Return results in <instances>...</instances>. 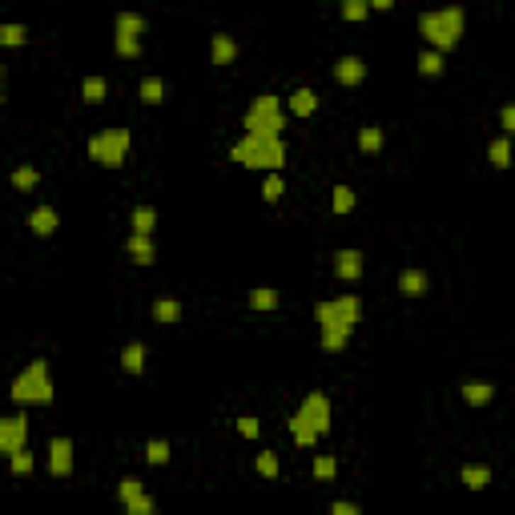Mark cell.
Segmentation results:
<instances>
[{
	"label": "cell",
	"mask_w": 515,
	"mask_h": 515,
	"mask_svg": "<svg viewBox=\"0 0 515 515\" xmlns=\"http://www.w3.org/2000/svg\"><path fill=\"white\" fill-rule=\"evenodd\" d=\"M463 402H471V407H487L491 399H495V387L491 383H483V378H471V383H463Z\"/></svg>",
	"instance_id": "9a60e30c"
},
{
	"label": "cell",
	"mask_w": 515,
	"mask_h": 515,
	"mask_svg": "<svg viewBox=\"0 0 515 515\" xmlns=\"http://www.w3.org/2000/svg\"><path fill=\"white\" fill-rule=\"evenodd\" d=\"M315 109H318L315 89H294V93H290V113L294 117H310Z\"/></svg>",
	"instance_id": "e0dca14e"
},
{
	"label": "cell",
	"mask_w": 515,
	"mask_h": 515,
	"mask_svg": "<svg viewBox=\"0 0 515 515\" xmlns=\"http://www.w3.org/2000/svg\"><path fill=\"white\" fill-rule=\"evenodd\" d=\"M330 515H363V511H358V503L339 499V503H330Z\"/></svg>",
	"instance_id": "7bdbcfd3"
},
{
	"label": "cell",
	"mask_w": 515,
	"mask_h": 515,
	"mask_svg": "<svg viewBox=\"0 0 515 515\" xmlns=\"http://www.w3.org/2000/svg\"><path fill=\"white\" fill-rule=\"evenodd\" d=\"M315 318L322 327V351H342L351 342L354 327L363 322V302H358V294H339L330 302H318Z\"/></svg>",
	"instance_id": "6da1fadb"
},
{
	"label": "cell",
	"mask_w": 515,
	"mask_h": 515,
	"mask_svg": "<svg viewBox=\"0 0 515 515\" xmlns=\"http://www.w3.org/2000/svg\"><path fill=\"white\" fill-rule=\"evenodd\" d=\"M399 290L407 294V298H423V294H427V274L415 270V266H411V270H402V274H399Z\"/></svg>",
	"instance_id": "2e32d148"
},
{
	"label": "cell",
	"mask_w": 515,
	"mask_h": 515,
	"mask_svg": "<svg viewBox=\"0 0 515 515\" xmlns=\"http://www.w3.org/2000/svg\"><path fill=\"white\" fill-rule=\"evenodd\" d=\"M242 129L254 133V137H282V129H286V109H282V101H278L274 93L254 97L246 117H242Z\"/></svg>",
	"instance_id": "8992f818"
},
{
	"label": "cell",
	"mask_w": 515,
	"mask_h": 515,
	"mask_svg": "<svg viewBox=\"0 0 515 515\" xmlns=\"http://www.w3.org/2000/svg\"><path fill=\"white\" fill-rule=\"evenodd\" d=\"M419 73L423 77H439L443 73V52H435V49L419 52Z\"/></svg>",
	"instance_id": "f1b7e54d"
},
{
	"label": "cell",
	"mask_w": 515,
	"mask_h": 515,
	"mask_svg": "<svg viewBox=\"0 0 515 515\" xmlns=\"http://www.w3.org/2000/svg\"><path fill=\"white\" fill-rule=\"evenodd\" d=\"M459 479H463L471 491H483L491 483V471L487 467H479V463H463V471H459Z\"/></svg>",
	"instance_id": "44dd1931"
},
{
	"label": "cell",
	"mask_w": 515,
	"mask_h": 515,
	"mask_svg": "<svg viewBox=\"0 0 515 515\" xmlns=\"http://www.w3.org/2000/svg\"><path fill=\"white\" fill-rule=\"evenodd\" d=\"M339 475V459L334 455H318L315 459V479H334Z\"/></svg>",
	"instance_id": "d590c367"
},
{
	"label": "cell",
	"mask_w": 515,
	"mask_h": 515,
	"mask_svg": "<svg viewBox=\"0 0 515 515\" xmlns=\"http://www.w3.org/2000/svg\"><path fill=\"white\" fill-rule=\"evenodd\" d=\"M153 318H157L162 327H174L177 318H181V302L177 298H157L153 302Z\"/></svg>",
	"instance_id": "d6986e66"
},
{
	"label": "cell",
	"mask_w": 515,
	"mask_h": 515,
	"mask_svg": "<svg viewBox=\"0 0 515 515\" xmlns=\"http://www.w3.org/2000/svg\"><path fill=\"white\" fill-rule=\"evenodd\" d=\"M234 57H238V40L226 37V33H214V40H210V61L214 64H234Z\"/></svg>",
	"instance_id": "4fadbf2b"
},
{
	"label": "cell",
	"mask_w": 515,
	"mask_h": 515,
	"mask_svg": "<svg viewBox=\"0 0 515 515\" xmlns=\"http://www.w3.org/2000/svg\"><path fill=\"white\" fill-rule=\"evenodd\" d=\"M334 274H339L342 282H358V278H363V254L358 250H339L334 254Z\"/></svg>",
	"instance_id": "8fae6325"
},
{
	"label": "cell",
	"mask_w": 515,
	"mask_h": 515,
	"mask_svg": "<svg viewBox=\"0 0 515 515\" xmlns=\"http://www.w3.org/2000/svg\"><path fill=\"white\" fill-rule=\"evenodd\" d=\"M125 254H129V262H137V266H149L153 258H157L153 238H145V234H129V238H125Z\"/></svg>",
	"instance_id": "7c38bea8"
},
{
	"label": "cell",
	"mask_w": 515,
	"mask_h": 515,
	"mask_svg": "<svg viewBox=\"0 0 515 515\" xmlns=\"http://www.w3.org/2000/svg\"><path fill=\"white\" fill-rule=\"evenodd\" d=\"M334 81H339V85H358V81H366V61L363 57H339V61H334Z\"/></svg>",
	"instance_id": "30bf717a"
},
{
	"label": "cell",
	"mask_w": 515,
	"mask_h": 515,
	"mask_svg": "<svg viewBox=\"0 0 515 515\" xmlns=\"http://www.w3.org/2000/svg\"><path fill=\"white\" fill-rule=\"evenodd\" d=\"M117 33H125V37H141V33H145V16L117 13Z\"/></svg>",
	"instance_id": "484cf974"
},
{
	"label": "cell",
	"mask_w": 515,
	"mask_h": 515,
	"mask_svg": "<svg viewBox=\"0 0 515 515\" xmlns=\"http://www.w3.org/2000/svg\"><path fill=\"white\" fill-rule=\"evenodd\" d=\"M282 193H286V181H282V174H270V177H266V186H262V198L274 205Z\"/></svg>",
	"instance_id": "e575fe53"
},
{
	"label": "cell",
	"mask_w": 515,
	"mask_h": 515,
	"mask_svg": "<svg viewBox=\"0 0 515 515\" xmlns=\"http://www.w3.org/2000/svg\"><path fill=\"white\" fill-rule=\"evenodd\" d=\"M141 101H145V105H162L165 101V81L162 77H145V81H141Z\"/></svg>",
	"instance_id": "d4e9b609"
},
{
	"label": "cell",
	"mask_w": 515,
	"mask_h": 515,
	"mask_svg": "<svg viewBox=\"0 0 515 515\" xmlns=\"http://www.w3.org/2000/svg\"><path fill=\"white\" fill-rule=\"evenodd\" d=\"M499 125L507 129V137H515V105H503L499 109Z\"/></svg>",
	"instance_id": "b9f144b4"
},
{
	"label": "cell",
	"mask_w": 515,
	"mask_h": 515,
	"mask_svg": "<svg viewBox=\"0 0 515 515\" xmlns=\"http://www.w3.org/2000/svg\"><path fill=\"white\" fill-rule=\"evenodd\" d=\"M113 49L121 61H137L141 57V37H125V33H117L113 37Z\"/></svg>",
	"instance_id": "603a6c76"
},
{
	"label": "cell",
	"mask_w": 515,
	"mask_h": 515,
	"mask_svg": "<svg viewBox=\"0 0 515 515\" xmlns=\"http://www.w3.org/2000/svg\"><path fill=\"white\" fill-rule=\"evenodd\" d=\"M57 222H61V217H57V210H52V205H37V210L28 214V230H33L37 238H49L52 230H57Z\"/></svg>",
	"instance_id": "5bb4252c"
},
{
	"label": "cell",
	"mask_w": 515,
	"mask_h": 515,
	"mask_svg": "<svg viewBox=\"0 0 515 515\" xmlns=\"http://www.w3.org/2000/svg\"><path fill=\"white\" fill-rule=\"evenodd\" d=\"M230 157L238 165H246V169H270V174H278L286 165V145H282V137H254V133H246L242 141H234Z\"/></svg>",
	"instance_id": "277c9868"
},
{
	"label": "cell",
	"mask_w": 515,
	"mask_h": 515,
	"mask_svg": "<svg viewBox=\"0 0 515 515\" xmlns=\"http://www.w3.org/2000/svg\"><path fill=\"white\" fill-rule=\"evenodd\" d=\"M258 475H266V479L278 475V455L274 451H258Z\"/></svg>",
	"instance_id": "8d00e7d4"
},
{
	"label": "cell",
	"mask_w": 515,
	"mask_h": 515,
	"mask_svg": "<svg viewBox=\"0 0 515 515\" xmlns=\"http://www.w3.org/2000/svg\"><path fill=\"white\" fill-rule=\"evenodd\" d=\"M37 181H40V174L33 169V165H21V169H13V186L16 189H25V193H28V189H37Z\"/></svg>",
	"instance_id": "4dcf8cb0"
},
{
	"label": "cell",
	"mask_w": 515,
	"mask_h": 515,
	"mask_svg": "<svg viewBox=\"0 0 515 515\" xmlns=\"http://www.w3.org/2000/svg\"><path fill=\"white\" fill-rule=\"evenodd\" d=\"M129 129H101V133H93L89 137V157L97 165H105V169H117V165L125 162L129 153Z\"/></svg>",
	"instance_id": "52a82bcc"
},
{
	"label": "cell",
	"mask_w": 515,
	"mask_h": 515,
	"mask_svg": "<svg viewBox=\"0 0 515 515\" xmlns=\"http://www.w3.org/2000/svg\"><path fill=\"white\" fill-rule=\"evenodd\" d=\"M358 149H363V153H378V149H383V129H378V125L358 129Z\"/></svg>",
	"instance_id": "83f0119b"
},
{
	"label": "cell",
	"mask_w": 515,
	"mask_h": 515,
	"mask_svg": "<svg viewBox=\"0 0 515 515\" xmlns=\"http://www.w3.org/2000/svg\"><path fill=\"white\" fill-rule=\"evenodd\" d=\"M9 463H13V475H28V471H33V451L9 455Z\"/></svg>",
	"instance_id": "74e56055"
},
{
	"label": "cell",
	"mask_w": 515,
	"mask_h": 515,
	"mask_svg": "<svg viewBox=\"0 0 515 515\" xmlns=\"http://www.w3.org/2000/svg\"><path fill=\"white\" fill-rule=\"evenodd\" d=\"M141 491H145V487H141V479L129 475V479H121V483H117V499H129V495H141Z\"/></svg>",
	"instance_id": "ab89813d"
},
{
	"label": "cell",
	"mask_w": 515,
	"mask_h": 515,
	"mask_svg": "<svg viewBox=\"0 0 515 515\" xmlns=\"http://www.w3.org/2000/svg\"><path fill=\"white\" fill-rule=\"evenodd\" d=\"M145 459H149L153 467L169 463V443H165V439H149V447H145Z\"/></svg>",
	"instance_id": "d6a6232c"
},
{
	"label": "cell",
	"mask_w": 515,
	"mask_h": 515,
	"mask_svg": "<svg viewBox=\"0 0 515 515\" xmlns=\"http://www.w3.org/2000/svg\"><path fill=\"white\" fill-rule=\"evenodd\" d=\"M366 13H370L366 0H346V4H342V16H346V21H363Z\"/></svg>",
	"instance_id": "f35d334b"
},
{
	"label": "cell",
	"mask_w": 515,
	"mask_h": 515,
	"mask_svg": "<svg viewBox=\"0 0 515 515\" xmlns=\"http://www.w3.org/2000/svg\"><path fill=\"white\" fill-rule=\"evenodd\" d=\"M81 93H85L89 105H101V101H105V93H109V85H105V77H85Z\"/></svg>",
	"instance_id": "4316f807"
},
{
	"label": "cell",
	"mask_w": 515,
	"mask_h": 515,
	"mask_svg": "<svg viewBox=\"0 0 515 515\" xmlns=\"http://www.w3.org/2000/svg\"><path fill=\"white\" fill-rule=\"evenodd\" d=\"M121 507H125V515H153L157 511V503H153V495H129V499H121Z\"/></svg>",
	"instance_id": "cb8c5ba5"
},
{
	"label": "cell",
	"mask_w": 515,
	"mask_h": 515,
	"mask_svg": "<svg viewBox=\"0 0 515 515\" xmlns=\"http://www.w3.org/2000/svg\"><path fill=\"white\" fill-rule=\"evenodd\" d=\"M9 395H13V402H21V407H49V402H52L49 363H45V358H33V363L13 378Z\"/></svg>",
	"instance_id": "5b68a950"
},
{
	"label": "cell",
	"mask_w": 515,
	"mask_h": 515,
	"mask_svg": "<svg viewBox=\"0 0 515 515\" xmlns=\"http://www.w3.org/2000/svg\"><path fill=\"white\" fill-rule=\"evenodd\" d=\"M129 226H133V234H145V238H153L157 210H153V205H137V210H133V217H129Z\"/></svg>",
	"instance_id": "ac0fdd59"
},
{
	"label": "cell",
	"mask_w": 515,
	"mask_h": 515,
	"mask_svg": "<svg viewBox=\"0 0 515 515\" xmlns=\"http://www.w3.org/2000/svg\"><path fill=\"white\" fill-rule=\"evenodd\" d=\"M121 366H125L129 375H141L145 370V346L141 342H129L125 351H121Z\"/></svg>",
	"instance_id": "7402d4cb"
},
{
	"label": "cell",
	"mask_w": 515,
	"mask_h": 515,
	"mask_svg": "<svg viewBox=\"0 0 515 515\" xmlns=\"http://www.w3.org/2000/svg\"><path fill=\"white\" fill-rule=\"evenodd\" d=\"M238 431L246 435V439H258V431H262V427H258V419H254V415H242L238 419Z\"/></svg>",
	"instance_id": "60d3db41"
},
{
	"label": "cell",
	"mask_w": 515,
	"mask_h": 515,
	"mask_svg": "<svg viewBox=\"0 0 515 515\" xmlns=\"http://www.w3.org/2000/svg\"><path fill=\"white\" fill-rule=\"evenodd\" d=\"M28 33L25 25H0V45H9V49H16V45H25Z\"/></svg>",
	"instance_id": "1f68e13d"
},
{
	"label": "cell",
	"mask_w": 515,
	"mask_h": 515,
	"mask_svg": "<svg viewBox=\"0 0 515 515\" xmlns=\"http://www.w3.org/2000/svg\"><path fill=\"white\" fill-rule=\"evenodd\" d=\"M351 210H354V189L334 186V214H351Z\"/></svg>",
	"instance_id": "836d02e7"
},
{
	"label": "cell",
	"mask_w": 515,
	"mask_h": 515,
	"mask_svg": "<svg viewBox=\"0 0 515 515\" xmlns=\"http://www.w3.org/2000/svg\"><path fill=\"white\" fill-rule=\"evenodd\" d=\"M487 157H491V165H495V169H507V165H511V137H507V133H503V137H495L487 145Z\"/></svg>",
	"instance_id": "ffe728a7"
},
{
	"label": "cell",
	"mask_w": 515,
	"mask_h": 515,
	"mask_svg": "<svg viewBox=\"0 0 515 515\" xmlns=\"http://www.w3.org/2000/svg\"><path fill=\"white\" fill-rule=\"evenodd\" d=\"M250 306H254V310H274V306H278V290H270V286L250 290Z\"/></svg>",
	"instance_id": "f546056e"
},
{
	"label": "cell",
	"mask_w": 515,
	"mask_h": 515,
	"mask_svg": "<svg viewBox=\"0 0 515 515\" xmlns=\"http://www.w3.org/2000/svg\"><path fill=\"white\" fill-rule=\"evenodd\" d=\"M49 475L52 479H69L73 475V439H49Z\"/></svg>",
	"instance_id": "9c48e42d"
},
{
	"label": "cell",
	"mask_w": 515,
	"mask_h": 515,
	"mask_svg": "<svg viewBox=\"0 0 515 515\" xmlns=\"http://www.w3.org/2000/svg\"><path fill=\"white\" fill-rule=\"evenodd\" d=\"M327 431H330V399L322 390H315V395H306L302 407L290 415V435H294V443L310 447V443H315L318 435H327Z\"/></svg>",
	"instance_id": "3957f363"
},
{
	"label": "cell",
	"mask_w": 515,
	"mask_h": 515,
	"mask_svg": "<svg viewBox=\"0 0 515 515\" xmlns=\"http://www.w3.org/2000/svg\"><path fill=\"white\" fill-rule=\"evenodd\" d=\"M25 439H28V419L25 415L0 419V451H4V455L25 451Z\"/></svg>",
	"instance_id": "ba28073f"
},
{
	"label": "cell",
	"mask_w": 515,
	"mask_h": 515,
	"mask_svg": "<svg viewBox=\"0 0 515 515\" xmlns=\"http://www.w3.org/2000/svg\"><path fill=\"white\" fill-rule=\"evenodd\" d=\"M463 9L459 4H447V9H431V13L419 16V33L427 37V45L435 52H447L459 45V37H463Z\"/></svg>",
	"instance_id": "7a4b0ae2"
}]
</instances>
